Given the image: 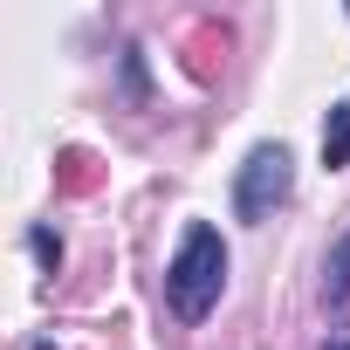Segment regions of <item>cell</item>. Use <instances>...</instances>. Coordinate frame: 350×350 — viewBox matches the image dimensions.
Listing matches in <instances>:
<instances>
[{
    "instance_id": "6da1fadb",
    "label": "cell",
    "mask_w": 350,
    "mask_h": 350,
    "mask_svg": "<svg viewBox=\"0 0 350 350\" xmlns=\"http://www.w3.org/2000/svg\"><path fill=\"white\" fill-rule=\"evenodd\" d=\"M220 288H227V241L200 220V227H186L179 254H172V268H165V302H172L179 323H206Z\"/></svg>"
},
{
    "instance_id": "7a4b0ae2",
    "label": "cell",
    "mask_w": 350,
    "mask_h": 350,
    "mask_svg": "<svg viewBox=\"0 0 350 350\" xmlns=\"http://www.w3.org/2000/svg\"><path fill=\"white\" fill-rule=\"evenodd\" d=\"M295 186V165H288V144H254L247 165H241V186H234V206L241 220H268Z\"/></svg>"
},
{
    "instance_id": "3957f363",
    "label": "cell",
    "mask_w": 350,
    "mask_h": 350,
    "mask_svg": "<svg viewBox=\"0 0 350 350\" xmlns=\"http://www.w3.org/2000/svg\"><path fill=\"white\" fill-rule=\"evenodd\" d=\"M323 165L336 172V165H350V96L329 110V124H323Z\"/></svg>"
},
{
    "instance_id": "277c9868",
    "label": "cell",
    "mask_w": 350,
    "mask_h": 350,
    "mask_svg": "<svg viewBox=\"0 0 350 350\" xmlns=\"http://www.w3.org/2000/svg\"><path fill=\"white\" fill-rule=\"evenodd\" d=\"M323 295H329L336 309L350 302V234H343V241L329 247V261H323Z\"/></svg>"
},
{
    "instance_id": "5b68a950",
    "label": "cell",
    "mask_w": 350,
    "mask_h": 350,
    "mask_svg": "<svg viewBox=\"0 0 350 350\" xmlns=\"http://www.w3.org/2000/svg\"><path fill=\"white\" fill-rule=\"evenodd\" d=\"M62 186H69V193H90V186H96L90 151H62Z\"/></svg>"
},
{
    "instance_id": "8992f818",
    "label": "cell",
    "mask_w": 350,
    "mask_h": 350,
    "mask_svg": "<svg viewBox=\"0 0 350 350\" xmlns=\"http://www.w3.org/2000/svg\"><path fill=\"white\" fill-rule=\"evenodd\" d=\"M28 247H35V254H42V261H49V268H55V261H62V241H55V234H49V227H35V234H28Z\"/></svg>"
},
{
    "instance_id": "52a82bcc",
    "label": "cell",
    "mask_w": 350,
    "mask_h": 350,
    "mask_svg": "<svg viewBox=\"0 0 350 350\" xmlns=\"http://www.w3.org/2000/svg\"><path fill=\"white\" fill-rule=\"evenodd\" d=\"M323 350H350V329H336V336H329V343H323Z\"/></svg>"
},
{
    "instance_id": "ba28073f",
    "label": "cell",
    "mask_w": 350,
    "mask_h": 350,
    "mask_svg": "<svg viewBox=\"0 0 350 350\" xmlns=\"http://www.w3.org/2000/svg\"><path fill=\"white\" fill-rule=\"evenodd\" d=\"M35 350H55V343H35Z\"/></svg>"
}]
</instances>
